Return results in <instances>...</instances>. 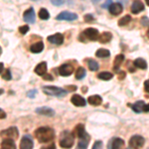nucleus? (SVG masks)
<instances>
[{
    "label": "nucleus",
    "instance_id": "nucleus-23",
    "mask_svg": "<svg viewBox=\"0 0 149 149\" xmlns=\"http://www.w3.org/2000/svg\"><path fill=\"white\" fill-rule=\"evenodd\" d=\"M133 65L138 69H141V70H146L147 69V63L146 61L142 58H137L135 61L133 62Z\"/></svg>",
    "mask_w": 149,
    "mask_h": 149
},
{
    "label": "nucleus",
    "instance_id": "nucleus-28",
    "mask_svg": "<svg viewBox=\"0 0 149 149\" xmlns=\"http://www.w3.org/2000/svg\"><path fill=\"white\" fill-rule=\"evenodd\" d=\"M97 78L102 81H109L113 78V74L109 73V72H102V73L97 74Z\"/></svg>",
    "mask_w": 149,
    "mask_h": 149
},
{
    "label": "nucleus",
    "instance_id": "nucleus-39",
    "mask_svg": "<svg viewBox=\"0 0 149 149\" xmlns=\"http://www.w3.org/2000/svg\"><path fill=\"white\" fill-rule=\"evenodd\" d=\"M43 79H44L45 81H53V80H54V78H53L51 74H43Z\"/></svg>",
    "mask_w": 149,
    "mask_h": 149
},
{
    "label": "nucleus",
    "instance_id": "nucleus-34",
    "mask_svg": "<svg viewBox=\"0 0 149 149\" xmlns=\"http://www.w3.org/2000/svg\"><path fill=\"white\" fill-rule=\"evenodd\" d=\"M28 31H29V26L28 25H24V26H20V27H19V32H20L22 35H25Z\"/></svg>",
    "mask_w": 149,
    "mask_h": 149
},
{
    "label": "nucleus",
    "instance_id": "nucleus-44",
    "mask_svg": "<svg viewBox=\"0 0 149 149\" xmlns=\"http://www.w3.org/2000/svg\"><path fill=\"white\" fill-rule=\"evenodd\" d=\"M143 111H144V112H149V103H148V104H144V107H143Z\"/></svg>",
    "mask_w": 149,
    "mask_h": 149
},
{
    "label": "nucleus",
    "instance_id": "nucleus-50",
    "mask_svg": "<svg viewBox=\"0 0 149 149\" xmlns=\"http://www.w3.org/2000/svg\"><path fill=\"white\" fill-rule=\"evenodd\" d=\"M145 2H146V4L149 6V0H145Z\"/></svg>",
    "mask_w": 149,
    "mask_h": 149
},
{
    "label": "nucleus",
    "instance_id": "nucleus-22",
    "mask_svg": "<svg viewBox=\"0 0 149 149\" xmlns=\"http://www.w3.org/2000/svg\"><path fill=\"white\" fill-rule=\"evenodd\" d=\"M110 145H111L112 149H118V148H121L122 146L124 145V141L119 137H114L110 141Z\"/></svg>",
    "mask_w": 149,
    "mask_h": 149
},
{
    "label": "nucleus",
    "instance_id": "nucleus-15",
    "mask_svg": "<svg viewBox=\"0 0 149 149\" xmlns=\"http://www.w3.org/2000/svg\"><path fill=\"white\" fill-rule=\"evenodd\" d=\"M36 112L39 113L41 115H45V116H54L55 115V111L50 107H39V109H36Z\"/></svg>",
    "mask_w": 149,
    "mask_h": 149
},
{
    "label": "nucleus",
    "instance_id": "nucleus-1",
    "mask_svg": "<svg viewBox=\"0 0 149 149\" xmlns=\"http://www.w3.org/2000/svg\"><path fill=\"white\" fill-rule=\"evenodd\" d=\"M35 137L38 139V141L41 143H47L52 141L55 137V132L50 127H40L36 129Z\"/></svg>",
    "mask_w": 149,
    "mask_h": 149
},
{
    "label": "nucleus",
    "instance_id": "nucleus-41",
    "mask_svg": "<svg viewBox=\"0 0 149 149\" xmlns=\"http://www.w3.org/2000/svg\"><path fill=\"white\" fill-rule=\"evenodd\" d=\"M111 3H112V0H107V2L102 5V8H109Z\"/></svg>",
    "mask_w": 149,
    "mask_h": 149
},
{
    "label": "nucleus",
    "instance_id": "nucleus-47",
    "mask_svg": "<svg viewBox=\"0 0 149 149\" xmlns=\"http://www.w3.org/2000/svg\"><path fill=\"white\" fill-rule=\"evenodd\" d=\"M3 69H4L3 64H2V63H0V73H2V71H3Z\"/></svg>",
    "mask_w": 149,
    "mask_h": 149
},
{
    "label": "nucleus",
    "instance_id": "nucleus-48",
    "mask_svg": "<svg viewBox=\"0 0 149 149\" xmlns=\"http://www.w3.org/2000/svg\"><path fill=\"white\" fill-rule=\"evenodd\" d=\"M76 86H68V90H70V91H72V90H73V91H74V90H76Z\"/></svg>",
    "mask_w": 149,
    "mask_h": 149
},
{
    "label": "nucleus",
    "instance_id": "nucleus-3",
    "mask_svg": "<svg viewBox=\"0 0 149 149\" xmlns=\"http://www.w3.org/2000/svg\"><path fill=\"white\" fill-rule=\"evenodd\" d=\"M74 134L70 131H65L62 133L60 140V146L62 148H71L74 145Z\"/></svg>",
    "mask_w": 149,
    "mask_h": 149
},
{
    "label": "nucleus",
    "instance_id": "nucleus-40",
    "mask_svg": "<svg viewBox=\"0 0 149 149\" xmlns=\"http://www.w3.org/2000/svg\"><path fill=\"white\" fill-rule=\"evenodd\" d=\"M36 93H37V91H36V90L30 91V92L28 93V97H35Z\"/></svg>",
    "mask_w": 149,
    "mask_h": 149
},
{
    "label": "nucleus",
    "instance_id": "nucleus-42",
    "mask_svg": "<svg viewBox=\"0 0 149 149\" xmlns=\"http://www.w3.org/2000/svg\"><path fill=\"white\" fill-rule=\"evenodd\" d=\"M144 88H145L146 92L149 93V80L145 81V83H144Z\"/></svg>",
    "mask_w": 149,
    "mask_h": 149
},
{
    "label": "nucleus",
    "instance_id": "nucleus-10",
    "mask_svg": "<svg viewBox=\"0 0 149 149\" xmlns=\"http://www.w3.org/2000/svg\"><path fill=\"white\" fill-rule=\"evenodd\" d=\"M48 42L55 45H62L64 43V36L61 33H56L54 35H51L47 38Z\"/></svg>",
    "mask_w": 149,
    "mask_h": 149
},
{
    "label": "nucleus",
    "instance_id": "nucleus-13",
    "mask_svg": "<svg viewBox=\"0 0 149 149\" xmlns=\"http://www.w3.org/2000/svg\"><path fill=\"white\" fill-rule=\"evenodd\" d=\"M130 10L133 14H138L139 12L144 10V5L140 0H134L132 2V5L130 7Z\"/></svg>",
    "mask_w": 149,
    "mask_h": 149
},
{
    "label": "nucleus",
    "instance_id": "nucleus-8",
    "mask_svg": "<svg viewBox=\"0 0 149 149\" xmlns=\"http://www.w3.org/2000/svg\"><path fill=\"white\" fill-rule=\"evenodd\" d=\"M74 72V67L70 64H64L59 68V74L63 77H68Z\"/></svg>",
    "mask_w": 149,
    "mask_h": 149
},
{
    "label": "nucleus",
    "instance_id": "nucleus-33",
    "mask_svg": "<svg viewBox=\"0 0 149 149\" xmlns=\"http://www.w3.org/2000/svg\"><path fill=\"white\" fill-rule=\"evenodd\" d=\"M2 78H3L4 80H6V81H10L12 79V74H11L10 70L6 69L5 71H4V73L2 74Z\"/></svg>",
    "mask_w": 149,
    "mask_h": 149
},
{
    "label": "nucleus",
    "instance_id": "nucleus-11",
    "mask_svg": "<svg viewBox=\"0 0 149 149\" xmlns=\"http://www.w3.org/2000/svg\"><path fill=\"white\" fill-rule=\"evenodd\" d=\"M109 10L110 12V14H112V15H114V16H117L121 13L122 10H123V6H122V4L118 3V2H116V3H111L109 7Z\"/></svg>",
    "mask_w": 149,
    "mask_h": 149
},
{
    "label": "nucleus",
    "instance_id": "nucleus-29",
    "mask_svg": "<svg viewBox=\"0 0 149 149\" xmlns=\"http://www.w3.org/2000/svg\"><path fill=\"white\" fill-rule=\"evenodd\" d=\"M88 69L91 70L92 72H95L98 70V64L97 61L93 59H88Z\"/></svg>",
    "mask_w": 149,
    "mask_h": 149
},
{
    "label": "nucleus",
    "instance_id": "nucleus-26",
    "mask_svg": "<svg viewBox=\"0 0 149 149\" xmlns=\"http://www.w3.org/2000/svg\"><path fill=\"white\" fill-rule=\"evenodd\" d=\"M88 143H90V136L86 135L85 137L80 138V141H79V143H78V147L81 148V149H85L88 147Z\"/></svg>",
    "mask_w": 149,
    "mask_h": 149
},
{
    "label": "nucleus",
    "instance_id": "nucleus-35",
    "mask_svg": "<svg viewBox=\"0 0 149 149\" xmlns=\"http://www.w3.org/2000/svg\"><path fill=\"white\" fill-rule=\"evenodd\" d=\"M141 25L144 26V27H146V26H149V18L148 17H142L141 18V21H140Z\"/></svg>",
    "mask_w": 149,
    "mask_h": 149
},
{
    "label": "nucleus",
    "instance_id": "nucleus-43",
    "mask_svg": "<svg viewBox=\"0 0 149 149\" xmlns=\"http://www.w3.org/2000/svg\"><path fill=\"white\" fill-rule=\"evenodd\" d=\"M6 117V113H5V111H3L1 109H0V118L1 119H3V118H5Z\"/></svg>",
    "mask_w": 149,
    "mask_h": 149
},
{
    "label": "nucleus",
    "instance_id": "nucleus-52",
    "mask_svg": "<svg viewBox=\"0 0 149 149\" xmlns=\"http://www.w3.org/2000/svg\"><path fill=\"white\" fill-rule=\"evenodd\" d=\"M1 52H2V50H1V47H0V55H1Z\"/></svg>",
    "mask_w": 149,
    "mask_h": 149
},
{
    "label": "nucleus",
    "instance_id": "nucleus-31",
    "mask_svg": "<svg viewBox=\"0 0 149 149\" xmlns=\"http://www.w3.org/2000/svg\"><path fill=\"white\" fill-rule=\"evenodd\" d=\"M86 76V70L83 67H80L76 72V79L77 80H83Z\"/></svg>",
    "mask_w": 149,
    "mask_h": 149
},
{
    "label": "nucleus",
    "instance_id": "nucleus-38",
    "mask_svg": "<svg viewBox=\"0 0 149 149\" xmlns=\"http://www.w3.org/2000/svg\"><path fill=\"white\" fill-rule=\"evenodd\" d=\"M102 142L100 140L95 141V144H93V149H98V148H102Z\"/></svg>",
    "mask_w": 149,
    "mask_h": 149
},
{
    "label": "nucleus",
    "instance_id": "nucleus-25",
    "mask_svg": "<svg viewBox=\"0 0 149 149\" xmlns=\"http://www.w3.org/2000/svg\"><path fill=\"white\" fill-rule=\"evenodd\" d=\"M112 39V34L110 32H103L102 35L98 36V41H100V43H109L110 40Z\"/></svg>",
    "mask_w": 149,
    "mask_h": 149
},
{
    "label": "nucleus",
    "instance_id": "nucleus-20",
    "mask_svg": "<svg viewBox=\"0 0 149 149\" xmlns=\"http://www.w3.org/2000/svg\"><path fill=\"white\" fill-rule=\"evenodd\" d=\"M47 72V63L46 62H42V63L38 64L35 68V73L39 76H43L44 74H46Z\"/></svg>",
    "mask_w": 149,
    "mask_h": 149
},
{
    "label": "nucleus",
    "instance_id": "nucleus-9",
    "mask_svg": "<svg viewBox=\"0 0 149 149\" xmlns=\"http://www.w3.org/2000/svg\"><path fill=\"white\" fill-rule=\"evenodd\" d=\"M23 18L26 22L28 23H35V12H34V8L33 7H30L28 8L26 11H24L23 14Z\"/></svg>",
    "mask_w": 149,
    "mask_h": 149
},
{
    "label": "nucleus",
    "instance_id": "nucleus-45",
    "mask_svg": "<svg viewBox=\"0 0 149 149\" xmlns=\"http://www.w3.org/2000/svg\"><path fill=\"white\" fill-rule=\"evenodd\" d=\"M117 1H118V3H120V4H122V5H123V4H126L127 3V1H128V0H117Z\"/></svg>",
    "mask_w": 149,
    "mask_h": 149
},
{
    "label": "nucleus",
    "instance_id": "nucleus-2",
    "mask_svg": "<svg viewBox=\"0 0 149 149\" xmlns=\"http://www.w3.org/2000/svg\"><path fill=\"white\" fill-rule=\"evenodd\" d=\"M43 92L48 95H53V97H65L67 95V91L62 88L53 86H47L43 88Z\"/></svg>",
    "mask_w": 149,
    "mask_h": 149
},
{
    "label": "nucleus",
    "instance_id": "nucleus-24",
    "mask_svg": "<svg viewBox=\"0 0 149 149\" xmlns=\"http://www.w3.org/2000/svg\"><path fill=\"white\" fill-rule=\"evenodd\" d=\"M43 49H44V44H43V42H37V43H35V44L31 45V47H30L31 52L35 53V54H38V53L42 52Z\"/></svg>",
    "mask_w": 149,
    "mask_h": 149
},
{
    "label": "nucleus",
    "instance_id": "nucleus-36",
    "mask_svg": "<svg viewBox=\"0 0 149 149\" xmlns=\"http://www.w3.org/2000/svg\"><path fill=\"white\" fill-rule=\"evenodd\" d=\"M84 19H85L86 22H93V21H95V18H93V16L91 15V14H86V15H85Z\"/></svg>",
    "mask_w": 149,
    "mask_h": 149
},
{
    "label": "nucleus",
    "instance_id": "nucleus-5",
    "mask_svg": "<svg viewBox=\"0 0 149 149\" xmlns=\"http://www.w3.org/2000/svg\"><path fill=\"white\" fill-rule=\"evenodd\" d=\"M18 129L17 127H9V128L5 129V130H2L0 132V136L3 138H12L16 139L18 137Z\"/></svg>",
    "mask_w": 149,
    "mask_h": 149
},
{
    "label": "nucleus",
    "instance_id": "nucleus-51",
    "mask_svg": "<svg viewBox=\"0 0 149 149\" xmlns=\"http://www.w3.org/2000/svg\"><path fill=\"white\" fill-rule=\"evenodd\" d=\"M147 37L149 38V29H148V31H147Z\"/></svg>",
    "mask_w": 149,
    "mask_h": 149
},
{
    "label": "nucleus",
    "instance_id": "nucleus-12",
    "mask_svg": "<svg viewBox=\"0 0 149 149\" xmlns=\"http://www.w3.org/2000/svg\"><path fill=\"white\" fill-rule=\"evenodd\" d=\"M33 146H34V143H33L32 138H31L29 135L24 136V137L22 138V140H21V142H20V148L31 149V148H33Z\"/></svg>",
    "mask_w": 149,
    "mask_h": 149
},
{
    "label": "nucleus",
    "instance_id": "nucleus-46",
    "mask_svg": "<svg viewBox=\"0 0 149 149\" xmlns=\"http://www.w3.org/2000/svg\"><path fill=\"white\" fill-rule=\"evenodd\" d=\"M124 76H125V73H124V72H121V73H120V78H118V79H120V80H123Z\"/></svg>",
    "mask_w": 149,
    "mask_h": 149
},
{
    "label": "nucleus",
    "instance_id": "nucleus-4",
    "mask_svg": "<svg viewBox=\"0 0 149 149\" xmlns=\"http://www.w3.org/2000/svg\"><path fill=\"white\" fill-rule=\"evenodd\" d=\"M145 144V139L141 135H133L129 139V147L130 148H141Z\"/></svg>",
    "mask_w": 149,
    "mask_h": 149
},
{
    "label": "nucleus",
    "instance_id": "nucleus-37",
    "mask_svg": "<svg viewBox=\"0 0 149 149\" xmlns=\"http://www.w3.org/2000/svg\"><path fill=\"white\" fill-rule=\"evenodd\" d=\"M51 2L55 6H61L64 4V0H51Z\"/></svg>",
    "mask_w": 149,
    "mask_h": 149
},
{
    "label": "nucleus",
    "instance_id": "nucleus-21",
    "mask_svg": "<svg viewBox=\"0 0 149 149\" xmlns=\"http://www.w3.org/2000/svg\"><path fill=\"white\" fill-rule=\"evenodd\" d=\"M123 61H124V55L123 54H119V55H117V56L115 57L114 62H113V70L115 72L118 71L119 67L121 66V64H122V62H123Z\"/></svg>",
    "mask_w": 149,
    "mask_h": 149
},
{
    "label": "nucleus",
    "instance_id": "nucleus-49",
    "mask_svg": "<svg viewBox=\"0 0 149 149\" xmlns=\"http://www.w3.org/2000/svg\"><path fill=\"white\" fill-rule=\"evenodd\" d=\"M98 1H100V0H93V3H97V2H98Z\"/></svg>",
    "mask_w": 149,
    "mask_h": 149
},
{
    "label": "nucleus",
    "instance_id": "nucleus-32",
    "mask_svg": "<svg viewBox=\"0 0 149 149\" xmlns=\"http://www.w3.org/2000/svg\"><path fill=\"white\" fill-rule=\"evenodd\" d=\"M131 21V17H130V15H125L124 17H122L120 20L118 21V26H125L127 25L129 22Z\"/></svg>",
    "mask_w": 149,
    "mask_h": 149
},
{
    "label": "nucleus",
    "instance_id": "nucleus-18",
    "mask_svg": "<svg viewBox=\"0 0 149 149\" xmlns=\"http://www.w3.org/2000/svg\"><path fill=\"white\" fill-rule=\"evenodd\" d=\"M88 102L90 104L93 105V107H97V105L102 104V98L100 95H91L90 97L88 98Z\"/></svg>",
    "mask_w": 149,
    "mask_h": 149
},
{
    "label": "nucleus",
    "instance_id": "nucleus-16",
    "mask_svg": "<svg viewBox=\"0 0 149 149\" xmlns=\"http://www.w3.org/2000/svg\"><path fill=\"white\" fill-rule=\"evenodd\" d=\"M74 134H76L79 138H83L88 135V133L86 132V129H85V125L81 123L78 124V125L76 126V128H74Z\"/></svg>",
    "mask_w": 149,
    "mask_h": 149
},
{
    "label": "nucleus",
    "instance_id": "nucleus-14",
    "mask_svg": "<svg viewBox=\"0 0 149 149\" xmlns=\"http://www.w3.org/2000/svg\"><path fill=\"white\" fill-rule=\"evenodd\" d=\"M71 102L76 107H86V100L80 95H74L71 98Z\"/></svg>",
    "mask_w": 149,
    "mask_h": 149
},
{
    "label": "nucleus",
    "instance_id": "nucleus-30",
    "mask_svg": "<svg viewBox=\"0 0 149 149\" xmlns=\"http://www.w3.org/2000/svg\"><path fill=\"white\" fill-rule=\"evenodd\" d=\"M38 15H39V18L42 19V20H48V19L50 18L49 12L45 8H41L39 10V14H38Z\"/></svg>",
    "mask_w": 149,
    "mask_h": 149
},
{
    "label": "nucleus",
    "instance_id": "nucleus-17",
    "mask_svg": "<svg viewBox=\"0 0 149 149\" xmlns=\"http://www.w3.org/2000/svg\"><path fill=\"white\" fill-rule=\"evenodd\" d=\"M1 147L3 149H14L16 148V144L12 138H3V141L1 142Z\"/></svg>",
    "mask_w": 149,
    "mask_h": 149
},
{
    "label": "nucleus",
    "instance_id": "nucleus-27",
    "mask_svg": "<svg viewBox=\"0 0 149 149\" xmlns=\"http://www.w3.org/2000/svg\"><path fill=\"white\" fill-rule=\"evenodd\" d=\"M95 56L97 58H109L110 56V52L107 49H98L97 52H95Z\"/></svg>",
    "mask_w": 149,
    "mask_h": 149
},
{
    "label": "nucleus",
    "instance_id": "nucleus-6",
    "mask_svg": "<svg viewBox=\"0 0 149 149\" xmlns=\"http://www.w3.org/2000/svg\"><path fill=\"white\" fill-rule=\"evenodd\" d=\"M83 35L85 36L88 40L91 41H97L98 39V36H100V33H98L97 29L95 28H88L86 29L83 32Z\"/></svg>",
    "mask_w": 149,
    "mask_h": 149
},
{
    "label": "nucleus",
    "instance_id": "nucleus-19",
    "mask_svg": "<svg viewBox=\"0 0 149 149\" xmlns=\"http://www.w3.org/2000/svg\"><path fill=\"white\" fill-rule=\"evenodd\" d=\"M144 104H145V103H144L143 100H137L135 103H133V104H129V105L131 107V109L134 112H136V113H140V112L143 111Z\"/></svg>",
    "mask_w": 149,
    "mask_h": 149
},
{
    "label": "nucleus",
    "instance_id": "nucleus-7",
    "mask_svg": "<svg viewBox=\"0 0 149 149\" xmlns=\"http://www.w3.org/2000/svg\"><path fill=\"white\" fill-rule=\"evenodd\" d=\"M57 20H63V21H74L78 19V15L76 13H72L69 11H63L56 17Z\"/></svg>",
    "mask_w": 149,
    "mask_h": 149
}]
</instances>
